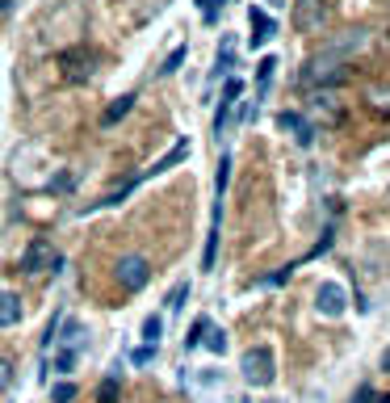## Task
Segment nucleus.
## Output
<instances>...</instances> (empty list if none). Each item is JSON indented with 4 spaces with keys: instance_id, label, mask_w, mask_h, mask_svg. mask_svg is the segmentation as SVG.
Segmentation results:
<instances>
[{
    "instance_id": "1",
    "label": "nucleus",
    "mask_w": 390,
    "mask_h": 403,
    "mask_svg": "<svg viewBox=\"0 0 390 403\" xmlns=\"http://www.w3.org/2000/svg\"><path fill=\"white\" fill-rule=\"evenodd\" d=\"M361 46H365V30H349L344 38L327 42L323 55H311V59H306L302 80H306V84H336V80H344V63H349L353 50H361Z\"/></svg>"
},
{
    "instance_id": "2",
    "label": "nucleus",
    "mask_w": 390,
    "mask_h": 403,
    "mask_svg": "<svg viewBox=\"0 0 390 403\" xmlns=\"http://www.w3.org/2000/svg\"><path fill=\"white\" fill-rule=\"evenodd\" d=\"M240 370H244V378L252 382V386H273V378H277V362H273V348H248L244 353V362H240Z\"/></svg>"
},
{
    "instance_id": "3",
    "label": "nucleus",
    "mask_w": 390,
    "mask_h": 403,
    "mask_svg": "<svg viewBox=\"0 0 390 403\" xmlns=\"http://www.w3.org/2000/svg\"><path fill=\"white\" fill-rule=\"evenodd\" d=\"M46 269H59V252H55L46 239H30L26 252H21V273L38 277V273H46Z\"/></svg>"
},
{
    "instance_id": "4",
    "label": "nucleus",
    "mask_w": 390,
    "mask_h": 403,
    "mask_svg": "<svg viewBox=\"0 0 390 403\" xmlns=\"http://www.w3.org/2000/svg\"><path fill=\"white\" fill-rule=\"evenodd\" d=\"M114 273H118V286H122L126 294H135V290H143V286H147V277H151V265H147V257L130 252V257H122V261L114 265Z\"/></svg>"
},
{
    "instance_id": "5",
    "label": "nucleus",
    "mask_w": 390,
    "mask_h": 403,
    "mask_svg": "<svg viewBox=\"0 0 390 403\" xmlns=\"http://www.w3.org/2000/svg\"><path fill=\"white\" fill-rule=\"evenodd\" d=\"M327 26V5L323 0H298L294 5V30L298 34H319Z\"/></svg>"
},
{
    "instance_id": "6",
    "label": "nucleus",
    "mask_w": 390,
    "mask_h": 403,
    "mask_svg": "<svg viewBox=\"0 0 390 403\" xmlns=\"http://www.w3.org/2000/svg\"><path fill=\"white\" fill-rule=\"evenodd\" d=\"M315 307H319V315H327V320H340V315H344V307H349V294H344V286H336V282H323V286L315 290Z\"/></svg>"
},
{
    "instance_id": "7",
    "label": "nucleus",
    "mask_w": 390,
    "mask_h": 403,
    "mask_svg": "<svg viewBox=\"0 0 390 403\" xmlns=\"http://www.w3.org/2000/svg\"><path fill=\"white\" fill-rule=\"evenodd\" d=\"M185 156H189V139H177V143H173L168 151H164V156H159V160H155V164H151V168H147L143 177H135V181H130V185H126L122 193H130V189H135V185H143L147 177H159V173H168V168H177V164H181Z\"/></svg>"
},
{
    "instance_id": "8",
    "label": "nucleus",
    "mask_w": 390,
    "mask_h": 403,
    "mask_svg": "<svg viewBox=\"0 0 390 403\" xmlns=\"http://www.w3.org/2000/svg\"><path fill=\"white\" fill-rule=\"evenodd\" d=\"M218 227H222V197L214 202V215H210V235H206V248H202V269H206V273L214 269V257H218Z\"/></svg>"
},
{
    "instance_id": "9",
    "label": "nucleus",
    "mask_w": 390,
    "mask_h": 403,
    "mask_svg": "<svg viewBox=\"0 0 390 403\" xmlns=\"http://www.w3.org/2000/svg\"><path fill=\"white\" fill-rule=\"evenodd\" d=\"M248 21H252V34H248V42H252V46H264V42L273 38V30H277V26H273V17H269L264 9H252V13H248Z\"/></svg>"
},
{
    "instance_id": "10",
    "label": "nucleus",
    "mask_w": 390,
    "mask_h": 403,
    "mask_svg": "<svg viewBox=\"0 0 390 403\" xmlns=\"http://www.w3.org/2000/svg\"><path fill=\"white\" fill-rule=\"evenodd\" d=\"M21 315H26L21 298H17V294H0V328H13V324H21Z\"/></svg>"
},
{
    "instance_id": "11",
    "label": "nucleus",
    "mask_w": 390,
    "mask_h": 403,
    "mask_svg": "<svg viewBox=\"0 0 390 403\" xmlns=\"http://www.w3.org/2000/svg\"><path fill=\"white\" fill-rule=\"evenodd\" d=\"M130 110H135V92H126V97H118V101H114V106H109V110H105V118H101V122H105V126H114V122H118V118H126Z\"/></svg>"
},
{
    "instance_id": "12",
    "label": "nucleus",
    "mask_w": 390,
    "mask_h": 403,
    "mask_svg": "<svg viewBox=\"0 0 390 403\" xmlns=\"http://www.w3.org/2000/svg\"><path fill=\"white\" fill-rule=\"evenodd\" d=\"M227 185H231V156L222 151V160H218V173H214V193L222 197L227 193Z\"/></svg>"
},
{
    "instance_id": "13",
    "label": "nucleus",
    "mask_w": 390,
    "mask_h": 403,
    "mask_svg": "<svg viewBox=\"0 0 390 403\" xmlns=\"http://www.w3.org/2000/svg\"><path fill=\"white\" fill-rule=\"evenodd\" d=\"M159 336H164V320L159 315H147L143 320V344H159Z\"/></svg>"
},
{
    "instance_id": "14",
    "label": "nucleus",
    "mask_w": 390,
    "mask_h": 403,
    "mask_svg": "<svg viewBox=\"0 0 390 403\" xmlns=\"http://www.w3.org/2000/svg\"><path fill=\"white\" fill-rule=\"evenodd\" d=\"M202 344L210 348V353H227V336H222V328H206V336H202Z\"/></svg>"
},
{
    "instance_id": "15",
    "label": "nucleus",
    "mask_w": 390,
    "mask_h": 403,
    "mask_svg": "<svg viewBox=\"0 0 390 403\" xmlns=\"http://www.w3.org/2000/svg\"><path fill=\"white\" fill-rule=\"evenodd\" d=\"M273 72H277V59H273V55L256 63V80H260V97H264V88H269V80H273Z\"/></svg>"
},
{
    "instance_id": "16",
    "label": "nucleus",
    "mask_w": 390,
    "mask_h": 403,
    "mask_svg": "<svg viewBox=\"0 0 390 403\" xmlns=\"http://www.w3.org/2000/svg\"><path fill=\"white\" fill-rule=\"evenodd\" d=\"M185 298H189V282H177V286L168 290V311H181Z\"/></svg>"
},
{
    "instance_id": "17",
    "label": "nucleus",
    "mask_w": 390,
    "mask_h": 403,
    "mask_svg": "<svg viewBox=\"0 0 390 403\" xmlns=\"http://www.w3.org/2000/svg\"><path fill=\"white\" fill-rule=\"evenodd\" d=\"M206 328H210V320L202 315V320H193V328H189V336H185V348H197L202 344V336H206Z\"/></svg>"
},
{
    "instance_id": "18",
    "label": "nucleus",
    "mask_w": 390,
    "mask_h": 403,
    "mask_svg": "<svg viewBox=\"0 0 390 403\" xmlns=\"http://www.w3.org/2000/svg\"><path fill=\"white\" fill-rule=\"evenodd\" d=\"M185 55H189V50H185V46H177V50H173V55H168V59H164V68H159V76H173V72H177L181 63H185Z\"/></svg>"
},
{
    "instance_id": "19",
    "label": "nucleus",
    "mask_w": 390,
    "mask_h": 403,
    "mask_svg": "<svg viewBox=\"0 0 390 403\" xmlns=\"http://www.w3.org/2000/svg\"><path fill=\"white\" fill-rule=\"evenodd\" d=\"M50 399H55V403H72V399H76V386H72V382H55V386H50Z\"/></svg>"
},
{
    "instance_id": "20",
    "label": "nucleus",
    "mask_w": 390,
    "mask_h": 403,
    "mask_svg": "<svg viewBox=\"0 0 390 403\" xmlns=\"http://www.w3.org/2000/svg\"><path fill=\"white\" fill-rule=\"evenodd\" d=\"M240 92H244V80L240 76H227V84H222V101H231V106H235Z\"/></svg>"
},
{
    "instance_id": "21",
    "label": "nucleus",
    "mask_w": 390,
    "mask_h": 403,
    "mask_svg": "<svg viewBox=\"0 0 390 403\" xmlns=\"http://www.w3.org/2000/svg\"><path fill=\"white\" fill-rule=\"evenodd\" d=\"M277 126H282V130H294V135H298V130H302L306 122H302L298 114H290V110H286V114H277Z\"/></svg>"
},
{
    "instance_id": "22",
    "label": "nucleus",
    "mask_w": 390,
    "mask_h": 403,
    "mask_svg": "<svg viewBox=\"0 0 390 403\" xmlns=\"http://www.w3.org/2000/svg\"><path fill=\"white\" fill-rule=\"evenodd\" d=\"M114 399H118V374H109L101 382V403H114Z\"/></svg>"
},
{
    "instance_id": "23",
    "label": "nucleus",
    "mask_w": 390,
    "mask_h": 403,
    "mask_svg": "<svg viewBox=\"0 0 390 403\" xmlns=\"http://www.w3.org/2000/svg\"><path fill=\"white\" fill-rule=\"evenodd\" d=\"M76 366V353L72 348H59V353H55V370H72Z\"/></svg>"
},
{
    "instance_id": "24",
    "label": "nucleus",
    "mask_w": 390,
    "mask_h": 403,
    "mask_svg": "<svg viewBox=\"0 0 390 403\" xmlns=\"http://www.w3.org/2000/svg\"><path fill=\"white\" fill-rule=\"evenodd\" d=\"M231 63H235V50H231V42L218 50V72H231Z\"/></svg>"
},
{
    "instance_id": "25",
    "label": "nucleus",
    "mask_w": 390,
    "mask_h": 403,
    "mask_svg": "<svg viewBox=\"0 0 390 403\" xmlns=\"http://www.w3.org/2000/svg\"><path fill=\"white\" fill-rule=\"evenodd\" d=\"M9 382H13V362L0 357V391H9Z\"/></svg>"
},
{
    "instance_id": "26",
    "label": "nucleus",
    "mask_w": 390,
    "mask_h": 403,
    "mask_svg": "<svg viewBox=\"0 0 390 403\" xmlns=\"http://www.w3.org/2000/svg\"><path fill=\"white\" fill-rule=\"evenodd\" d=\"M155 348H159V344H143V348H135V366H147V362L155 357Z\"/></svg>"
},
{
    "instance_id": "27",
    "label": "nucleus",
    "mask_w": 390,
    "mask_h": 403,
    "mask_svg": "<svg viewBox=\"0 0 390 403\" xmlns=\"http://www.w3.org/2000/svg\"><path fill=\"white\" fill-rule=\"evenodd\" d=\"M353 403H378V391H373V386H357Z\"/></svg>"
},
{
    "instance_id": "28",
    "label": "nucleus",
    "mask_w": 390,
    "mask_h": 403,
    "mask_svg": "<svg viewBox=\"0 0 390 403\" xmlns=\"http://www.w3.org/2000/svg\"><path fill=\"white\" fill-rule=\"evenodd\" d=\"M5 13H13V0H0V17H5Z\"/></svg>"
},
{
    "instance_id": "29",
    "label": "nucleus",
    "mask_w": 390,
    "mask_h": 403,
    "mask_svg": "<svg viewBox=\"0 0 390 403\" xmlns=\"http://www.w3.org/2000/svg\"><path fill=\"white\" fill-rule=\"evenodd\" d=\"M197 5H202V9H206V5H210V0H197Z\"/></svg>"
}]
</instances>
